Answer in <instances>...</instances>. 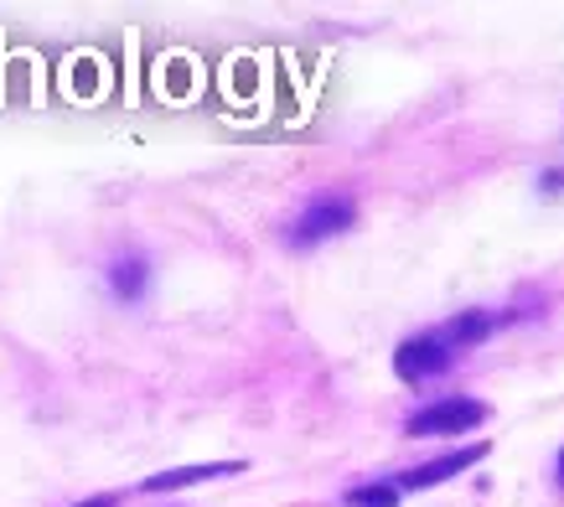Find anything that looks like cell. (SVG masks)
Returning a JSON list of instances; mask_svg holds the SVG:
<instances>
[{
	"label": "cell",
	"mask_w": 564,
	"mask_h": 507,
	"mask_svg": "<svg viewBox=\"0 0 564 507\" xmlns=\"http://www.w3.org/2000/svg\"><path fill=\"white\" fill-rule=\"evenodd\" d=\"M352 218H358L352 197H337V192H332V197H316V203L291 223V249H316L326 238H337L343 228H352Z\"/></svg>",
	"instance_id": "1"
},
{
	"label": "cell",
	"mask_w": 564,
	"mask_h": 507,
	"mask_svg": "<svg viewBox=\"0 0 564 507\" xmlns=\"http://www.w3.org/2000/svg\"><path fill=\"white\" fill-rule=\"evenodd\" d=\"M451 363H456V347H451L445 332H420V337H410L393 353V373H399L404 384H430V378H441Z\"/></svg>",
	"instance_id": "2"
},
{
	"label": "cell",
	"mask_w": 564,
	"mask_h": 507,
	"mask_svg": "<svg viewBox=\"0 0 564 507\" xmlns=\"http://www.w3.org/2000/svg\"><path fill=\"white\" fill-rule=\"evenodd\" d=\"M487 420V404H477V399H435V404H425L420 414H410V435H466V430H477V424Z\"/></svg>",
	"instance_id": "3"
},
{
	"label": "cell",
	"mask_w": 564,
	"mask_h": 507,
	"mask_svg": "<svg viewBox=\"0 0 564 507\" xmlns=\"http://www.w3.org/2000/svg\"><path fill=\"white\" fill-rule=\"evenodd\" d=\"M481 456H487V445H466V451L435 456V461H425V466H414V472L399 476V492H425V487H441V482H451L456 472H466V466H477Z\"/></svg>",
	"instance_id": "4"
},
{
	"label": "cell",
	"mask_w": 564,
	"mask_h": 507,
	"mask_svg": "<svg viewBox=\"0 0 564 507\" xmlns=\"http://www.w3.org/2000/svg\"><path fill=\"white\" fill-rule=\"evenodd\" d=\"M151 285V265H145V254H120L115 265H109V290H115V301H140Z\"/></svg>",
	"instance_id": "5"
},
{
	"label": "cell",
	"mask_w": 564,
	"mask_h": 507,
	"mask_svg": "<svg viewBox=\"0 0 564 507\" xmlns=\"http://www.w3.org/2000/svg\"><path fill=\"white\" fill-rule=\"evenodd\" d=\"M243 461H213V466H176V472L145 476V492H176V487H197L207 476H239Z\"/></svg>",
	"instance_id": "6"
},
{
	"label": "cell",
	"mask_w": 564,
	"mask_h": 507,
	"mask_svg": "<svg viewBox=\"0 0 564 507\" xmlns=\"http://www.w3.org/2000/svg\"><path fill=\"white\" fill-rule=\"evenodd\" d=\"M492 326H497V322L487 316V311H462V316H456V322H445L441 332L451 337V347L462 353V347H477V342L492 337Z\"/></svg>",
	"instance_id": "7"
},
{
	"label": "cell",
	"mask_w": 564,
	"mask_h": 507,
	"mask_svg": "<svg viewBox=\"0 0 564 507\" xmlns=\"http://www.w3.org/2000/svg\"><path fill=\"white\" fill-rule=\"evenodd\" d=\"M393 503H399V487H389V482H373V487L347 492V507H393Z\"/></svg>",
	"instance_id": "8"
},
{
	"label": "cell",
	"mask_w": 564,
	"mask_h": 507,
	"mask_svg": "<svg viewBox=\"0 0 564 507\" xmlns=\"http://www.w3.org/2000/svg\"><path fill=\"white\" fill-rule=\"evenodd\" d=\"M73 507H120V492H99V497H88V503H73Z\"/></svg>",
	"instance_id": "9"
},
{
	"label": "cell",
	"mask_w": 564,
	"mask_h": 507,
	"mask_svg": "<svg viewBox=\"0 0 564 507\" xmlns=\"http://www.w3.org/2000/svg\"><path fill=\"white\" fill-rule=\"evenodd\" d=\"M554 476H560V487H564V451H560V461H554Z\"/></svg>",
	"instance_id": "10"
}]
</instances>
